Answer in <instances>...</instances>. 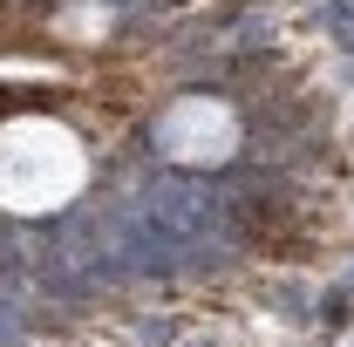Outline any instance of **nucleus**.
<instances>
[{
  "label": "nucleus",
  "instance_id": "f257e3e1",
  "mask_svg": "<svg viewBox=\"0 0 354 347\" xmlns=\"http://www.w3.org/2000/svg\"><path fill=\"white\" fill-rule=\"evenodd\" d=\"M88 191V143L55 109H0V212L48 218Z\"/></svg>",
  "mask_w": 354,
  "mask_h": 347
},
{
  "label": "nucleus",
  "instance_id": "f03ea898",
  "mask_svg": "<svg viewBox=\"0 0 354 347\" xmlns=\"http://www.w3.org/2000/svg\"><path fill=\"white\" fill-rule=\"evenodd\" d=\"M157 150L171 164H191V171H212L239 150V116L225 95H177L171 109L157 116Z\"/></svg>",
  "mask_w": 354,
  "mask_h": 347
}]
</instances>
